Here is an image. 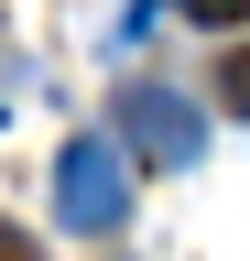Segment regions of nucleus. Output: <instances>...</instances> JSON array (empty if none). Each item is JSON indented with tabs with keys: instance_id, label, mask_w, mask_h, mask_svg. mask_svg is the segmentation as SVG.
I'll list each match as a JSON object with an SVG mask.
<instances>
[{
	"instance_id": "nucleus-1",
	"label": "nucleus",
	"mask_w": 250,
	"mask_h": 261,
	"mask_svg": "<svg viewBox=\"0 0 250 261\" xmlns=\"http://www.w3.org/2000/svg\"><path fill=\"white\" fill-rule=\"evenodd\" d=\"M120 152L185 174V163H207V109L185 87H163V76H120Z\"/></svg>"
},
{
	"instance_id": "nucleus-2",
	"label": "nucleus",
	"mask_w": 250,
	"mask_h": 261,
	"mask_svg": "<svg viewBox=\"0 0 250 261\" xmlns=\"http://www.w3.org/2000/svg\"><path fill=\"white\" fill-rule=\"evenodd\" d=\"M54 218H66L76 240L131 228V152L120 142H66L54 152Z\"/></svg>"
},
{
	"instance_id": "nucleus-3",
	"label": "nucleus",
	"mask_w": 250,
	"mask_h": 261,
	"mask_svg": "<svg viewBox=\"0 0 250 261\" xmlns=\"http://www.w3.org/2000/svg\"><path fill=\"white\" fill-rule=\"evenodd\" d=\"M217 109H229V120H250V44L217 65Z\"/></svg>"
},
{
	"instance_id": "nucleus-4",
	"label": "nucleus",
	"mask_w": 250,
	"mask_h": 261,
	"mask_svg": "<svg viewBox=\"0 0 250 261\" xmlns=\"http://www.w3.org/2000/svg\"><path fill=\"white\" fill-rule=\"evenodd\" d=\"M174 11H185V22H217V33H229V22H250V0H174Z\"/></svg>"
},
{
	"instance_id": "nucleus-5",
	"label": "nucleus",
	"mask_w": 250,
	"mask_h": 261,
	"mask_svg": "<svg viewBox=\"0 0 250 261\" xmlns=\"http://www.w3.org/2000/svg\"><path fill=\"white\" fill-rule=\"evenodd\" d=\"M0 261H44V250H33V240H22V228H11V218H0Z\"/></svg>"
}]
</instances>
